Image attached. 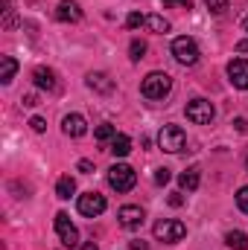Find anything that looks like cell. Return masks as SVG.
Segmentation results:
<instances>
[{
	"label": "cell",
	"mask_w": 248,
	"mask_h": 250,
	"mask_svg": "<svg viewBox=\"0 0 248 250\" xmlns=\"http://www.w3.org/2000/svg\"><path fill=\"white\" fill-rule=\"evenodd\" d=\"M170 90H173V79H170L167 73H161V70L149 73V76L140 82V93H143L146 99H164Z\"/></svg>",
	"instance_id": "obj_1"
},
{
	"label": "cell",
	"mask_w": 248,
	"mask_h": 250,
	"mask_svg": "<svg viewBox=\"0 0 248 250\" xmlns=\"http://www.w3.org/2000/svg\"><path fill=\"white\" fill-rule=\"evenodd\" d=\"M158 146H161L164 151H170V154L184 151V146H187L184 128H181V125H164L161 134H158Z\"/></svg>",
	"instance_id": "obj_2"
},
{
	"label": "cell",
	"mask_w": 248,
	"mask_h": 250,
	"mask_svg": "<svg viewBox=\"0 0 248 250\" xmlns=\"http://www.w3.org/2000/svg\"><path fill=\"white\" fill-rule=\"evenodd\" d=\"M108 184H111V189H117V192H131L134 184H137V172L128 163H114L108 169Z\"/></svg>",
	"instance_id": "obj_3"
},
{
	"label": "cell",
	"mask_w": 248,
	"mask_h": 250,
	"mask_svg": "<svg viewBox=\"0 0 248 250\" xmlns=\"http://www.w3.org/2000/svg\"><path fill=\"white\" fill-rule=\"evenodd\" d=\"M184 236H187V227L181 221H175V218H164V221L155 224V239H158V242L175 245V242H181Z\"/></svg>",
	"instance_id": "obj_4"
},
{
	"label": "cell",
	"mask_w": 248,
	"mask_h": 250,
	"mask_svg": "<svg viewBox=\"0 0 248 250\" xmlns=\"http://www.w3.org/2000/svg\"><path fill=\"white\" fill-rule=\"evenodd\" d=\"M173 56H175V62L184 64V67H193V64L198 62V44L193 41V38H187V35H181V38H175L173 41Z\"/></svg>",
	"instance_id": "obj_5"
},
{
	"label": "cell",
	"mask_w": 248,
	"mask_h": 250,
	"mask_svg": "<svg viewBox=\"0 0 248 250\" xmlns=\"http://www.w3.org/2000/svg\"><path fill=\"white\" fill-rule=\"evenodd\" d=\"M79 212L85 215V218H97V215H102L105 212V207H108V201H105V195H99V192H85V195H79Z\"/></svg>",
	"instance_id": "obj_6"
},
{
	"label": "cell",
	"mask_w": 248,
	"mask_h": 250,
	"mask_svg": "<svg viewBox=\"0 0 248 250\" xmlns=\"http://www.w3.org/2000/svg\"><path fill=\"white\" fill-rule=\"evenodd\" d=\"M216 117V111H213V105L207 102V99H193V102H187V120L196 125H210V120Z\"/></svg>",
	"instance_id": "obj_7"
},
{
	"label": "cell",
	"mask_w": 248,
	"mask_h": 250,
	"mask_svg": "<svg viewBox=\"0 0 248 250\" xmlns=\"http://www.w3.org/2000/svg\"><path fill=\"white\" fill-rule=\"evenodd\" d=\"M56 233H59L64 248H79V230L67 212H56Z\"/></svg>",
	"instance_id": "obj_8"
},
{
	"label": "cell",
	"mask_w": 248,
	"mask_h": 250,
	"mask_svg": "<svg viewBox=\"0 0 248 250\" xmlns=\"http://www.w3.org/2000/svg\"><path fill=\"white\" fill-rule=\"evenodd\" d=\"M228 79H231L234 87L248 90V62L246 59H234V62L228 64Z\"/></svg>",
	"instance_id": "obj_9"
},
{
	"label": "cell",
	"mask_w": 248,
	"mask_h": 250,
	"mask_svg": "<svg viewBox=\"0 0 248 250\" xmlns=\"http://www.w3.org/2000/svg\"><path fill=\"white\" fill-rule=\"evenodd\" d=\"M32 82H35L38 90H56V87H59L56 70H50V67H35V70H32Z\"/></svg>",
	"instance_id": "obj_10"
},
{
	"label": "cell",
	"mask_w": 248,
	"mask_h": 250,
	"mask_svg": "<svg viewBox=\"0 0 248 250\" xmlns=\"http://www.w3.org/2000/svg\"><path fill=\"white\" fill-rule=\"evenodd\" d=\"M117 218H120V224H123V227L134 230V227H140V224H143V209H140V207H134V204H125V207H120Z\"/></svg>",
	"instance_id": "obj_11"
},
{
	"label": "cell",
	"mask_w": 248,
	"mask_h": 250,
	"mask_svg": "<svg viewBox=\"0 0 248 250\" xmlns=\"http://www.w3.org/2000/svg\"><path fill=\"white\" fill-rule=\"evenodd\" d=\"M56 18H59L62 23H76V21H82V9H79L76 0H62V3L56 6Z\"/></svg>",
	"instance_id": "obj_12"
},
{
	"label": "cell",
	"mask_w": 248,
	"mask_h": 250,
	"mask_svg": "<svg viewBox=\"0 0 248 250\" xmlns=\"http://www.w3.org/2000/svg\"><path fill=\"white\" fill-rule=\"evenodd\" d=\"M62 131L67 137H82L85 131H88V123H85V117L82 114H67L62 120Z\"/></svg>",
	"instance_id": "obj_13"
},
{
	"label": "cell",
	"mask_w": 248,
	"mask_h": 250,
	"mask_svg": "<svg viewBox=\"0 0 248 250\" xmlns=\"http://www.w3.org/2000/svg\"><path fill=\"white\" fill-rule=\"evenodd\" d=\"M198 184H201L198 166H190L187 172H181V175H178V187L184 189V192H196V189H198Z\"/></svg>",
	"instance_id": "obj_14"
},
{
	"label": "cell",
	"mask_w": 248,
	"mask_h": 250,
	"mask_svg": "<svg viewBox=\"0 0 248 250\" xmlns=\"http://www.w3.org/2000/svg\"><path fill=\"white\" fill-rule=\"evenodd\" d=\"M88 87H91V90H99V93H111V90H114V82H111L105 73H91V76H88Z\"/></svg>",
	"instance_id": "obj_15"
},
{
	"label": "cell",
	"mask_w": 248,
	"mask_h": 250,
	"mask_svg": "<svg viewBox=\"0 0 248 250\" xmlns=\"http://www.w3.org/2000/svg\"><path fill=\"white\" fill-rule=\"evenodd\" d=\"M15 73H18V62H15L12 56H3V59H0V82L9 84V82L15 79Z\"/></svg>",
	"instance_id": "obj_16"
},
{
	"label": "cell",
	"mask_w": 248,
	"mask_h": 250,
	"mask_svg": "<svg viewBox=\"0 0 248 250\" xmlns=\"http://www.w3.org/2000/svg\"><path fill=\"white\" fill-rule=\"evenodd\" d=\"M131 151V137L128 134H117L114 140H111V154L114 157H125Z\"/></svg>",
	"instance_id": "obj_17"
},
{
	"label": "cell",
	"mask_w": 248,
	"mask_h": 250,
	"mask_svg": "<svg viewBox=\"0 0 248 250\" xmlns=\"http://www.w3.org/2000/svg\"><path fill=\"white\" fill-rule=\"evenodd\" d=\"M225 245L231 250H248V236L243 230H231V233L225 236Z\"/></svg>",
	"instance_id": "obj_18"
},
{
	"label": "cell",
	"mask_w": 248,
	"mask_h": 250,
	"mask_svg": "<svg viewBox=\"0 0 248 250\" xmlns=\"http://www.w3.org/2000/svg\"><path fill=\"white\" fill-rule=\"evenodd\" d=\"M76 192V181L70 178V175H64V178H59V184H56V195L62 198V201H67L70 195Z\"/></svg>",
	"instance_id": "obj_19"
},
{
	"label": "cell",
	"mask_w": 248,
	"mask_h": 250,
	"mask_svg": "<svg viewBox=\"0 0 248 250\" xmlns=\"http://www.w3.org/2000/svg\"><path fill=\"white\" fill-rule=\"evenodd\" d=\"M94 137H97L99 143H105V140H114V137H117V128H114L111 123H102V125H97Z\"/></svg>",
	"instance_id": "obj_20"
},
{
	"label": "cell",
	"mask_w": 248,
	"mask_h": 250,
	"mask_svg": "<svg viewBox=\"0 0 248 250\" xmlns=\"http://www.w3.org/2000/svg\"><path fill=\"white\" fill-rule=\"evenodd\" d=\"M146 26H149L152 32H170V21H164L161 15H149V18H146Z\"/></svg>",
	"instance_id": "obj_21"
},
{
	"label": "cell",
	"mask_w": 248,
	"mask_h": 250,
	"mask_svg": "<svg viewBox=\"0 0 248 250\" xmlns=\"http://www.w3.org/2000/svg\"><path fill=\"white\" fill-rule=\"evenodd\" d=\"M128 53H131V59H134V62H140V59L146 56V41L134 38V41H131V47H128Z\"/></svg>",
	"instance_id": "obj_22"
},
{
	"label": "cell",
	"mask_w": 248,
	"mask_h": 250,
	"mask_svg": "<svg viewBox=\"0 0 248 250\" xmlns=\"http://www.w3.org/2000/svg\"><path fill=\"white\" fill-rule=\"evenodd\" d=\"M143 23H146V18H143L140 12H131V15L125 18V26H128V29H137V26H143Z\"/></svg>",
	"instance_id": "obj_23"
},
{
	"label": "cell",
	"mask_w": 248,
	"mask_h": 250,
	"mask_svg": "<svg viewBox=\"0 0 248 250\" xmlns=\"http://www.w3.org/2000/svg\"><path fill=\"white\" fill-rule=\"evenodd\" d=\"M3 3H6V9H3V26L9 29L15 23V9H12V0H3Z\"/></svg>",
	"instance_id": "obj_24"
},
{
	"label": "cell",
	"mask_w": 248,
	"mask_h": 250,
	"mask_svg": "<svg viewBox=\"0 0 248 250\" xmlns=\"http://www.w3.org/2000/svg\"><path fill=\"white\" fill-rule=\"evenodd\" d=\"M164 3V9H193V0H161Z\"/></svg>",
	"instance_id": "obj_25"
},
{
	"label": "cell",
	"mask_w": 248,
	"mask_h": 250,
	"mask_svg": "<svg viewBox=\"0 0 248 250\" xmlns=\"http://www.w3.org/2000/svg\"><path fill=\"white\" fill-rule=\"evenodd\" d=\"M237 207H240L243 212H248V187H243L237 192Z\"/></svg>",
	"instance_id": "obj_26"
},
{
	"label": "cell",
	"mask_w": 248,
	"mask_h": 250,
	"mask_svg": "<svg viewBox=\"0 0 248 250\" xmlns=\"http://www.w3.org/2000/svg\"><path fill=\"white\" fill-rule=\"evenodd\" d=\"M170 178H173V175H170V169H158V172H155V184H158V187L170 184Z\"/></svg>",
	"instance_id": "obj_27"
},
{
	"label": "cell",
	"mask_w": 248,
	"mask_h": 250,
	"mask_svg": "<svg viewBox=\"0 0 248 250\" xmlns=\"http://www.w3.org/2000/svg\"><path fill=\"white\" fill-rule=\"evenodd\" d=\"M29 128H32L35 134H41V131L47 128V123H44V117H32V120H29Z\"/></svg>",
	"instance_id": "obj_28"
},
{
	"label": "cell",
	"mask_w": 248,
	"mask_h": 250,
	"mask_svg": "<svg viewBox=\"0 0 248 250\" xmlns=\"http://www.w3.org/2000/svg\"><path fill=\"white\" fill-rule=\"evenodd\" d=\"M204 3H207L210 12H222V9H228V0H204Z\"/></svg>",
	"instance_id": "obj_29"
},
{
	"label": "cell",
	"mask_w": 248,
	"mask_h": 250,
	"mask_svg": "<svg viewBox=\"0 0 248 250\" xmlns=\"http://www.w3.org/2000/svg\"><path fill=\"white\" fill-rule=\"evenodd\" d=\"M76 169H79L82 175H91V172H94V163H91V160H79V163H76Z\"/></svg>",
	"instance_id": "obj_30"
},
{
	"label": "cell",
	"mask_w": 248,
	"mask_h": 250,
	"mask_svg": "<svg viewBox=\"0 0 248 250\" xmlns=\"http://www.w3.org/2000/svg\"><path fill=\"white\" fill-rule=\"evenodd\" d=\"M181 204H184L181 192H173V195H170V207H181Z\"/></svg>",
	"instance_id": "obj_31"
},
{
	"label": "cell",
	"mask_w": 248,
	"mask_h": 250,
	"mask_svg": "<svg viewBox=\"0 0 248 250\" xmlns=\"http://www.w3.org/2000/svg\"><path fill=\"white\" fill-rule=\"evenodd\" d=\"M24 105H26V108H32V105H38V96H35V93H29V96H24Z\"/></svg>",
	"instance_id": "obj_32"
},
{
	"label": "cell",
	"mask_w": 248,
	"mask_h": 250,
	"mask_svg": "<svg viewBox=\"0 0 248 250\" xmlns=\"http://www.w3.org/2000/svg\"><path fill=\"white\" fill-rule=\"evenodd\" d=\"M131 250H149V245H146L143 239H134V242H131Z\"/></svg>",
	"instance_id": "obj_33"
},
{
	"label": "cell",
	"mask_w": 248,
	"mask_h": 250,
	"mask_svg": "<svg viewBox=\"0 0 248 250\" xmlns=\"http://www.w3.org/2000/svg\"><path fill=\"white\" fill-rule=\"evenodd\" d=\"M237 53H248V38H243V41L237 44Z\"/></svg>",
	"instance_id": "obj_34"
},
{
	"label": "cell",
	"mask_w": 248,
	"mask_h": 250,
	"mask_svg": "<svg viewBox=\"0 0 248 250\" xmlns=\"http://www.w3.org/2000/svg\"><path fill=\"white\" fill-rule=\"evenodd\" d=\"M234 125H237V131H243V134H246V131H248V123H246V120H237V123H234Z\"/></svg>",
	"instance_id": "obj_35"
},
{
	"label": "cell",
	"mask_w": 248,
	"mask_h": 250,
	"mask_svg": "<svg viewBox=\"0 0 248 250\" xmlns=\"http://www.w3.org/2000/svg\"><path fill=\"white\" fill-rule=\"evenodd\" d=\"M79 250H99V248H97V242H85Z\"/></svg>",
	"instance_id": "obj_36"
},
{
	"label": "cell",
	"mask_w": 248,
	"mask_h": 250,
	"mask_svg": "<svg viewBox=\"0 0 248 250\" xmlns=\"http://www.w3.org/2000/svg\"><path fill=\"white\" fill-rule=\"evenodd\" d=\"M243 29H246V32H248V15H246V18H243Z\"/></svg>",
	"instance_id": "obj_37"
},
{
	"label": "cell",
	"mask_w": 248,
	"mask_h": 250,
	"mask_svg": "<svg viewBox=\"0 0 248 250\" xmlns=\"http://www.w3.org/2000/svg\"><path fill=\"white\" fill-rule=\"evenodd\" d=\"M246 166H248V160H246Z\"/></svg>",
	"instance_id": "obj_38"
}]
</instances>
